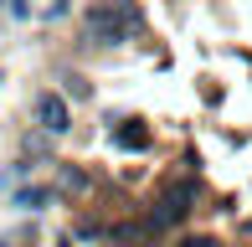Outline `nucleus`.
Instances as JSON below:
<instances>
[{
	"label": "nucleus",
	"mask_w": 252,
	"mask_h": 247,
	"mask_svg": "<svg viewBox=\"0 0 252 247\" xmlns=\"http://www.w3.org/2000/svg\"><path fill=\"white\" fill-rule=\"evenodd\" d=\"M88 36L93 41H103V47H124L129 36H139L144 31V16L134 5H124V0H98L93 10H88Z\"/></svg>",
	"instance_id": "nucleus-1"
},
{
	"label": "nucleus",
	"mask_w": 252,
	"mask_h": 247,
	"mask_svg": "<svg viewBox=\"0 0 252 247\" xmlns=\"http://www.w3.org/2000/svg\"><path fill=\"white\" fill-rule=\"evenodd\" d=\"M36 124L41 129H52V134H67V103L57 93H41L36 98Z\"/></svg>",
	"instance_id": "nucleus-2"
}]
</instances>
